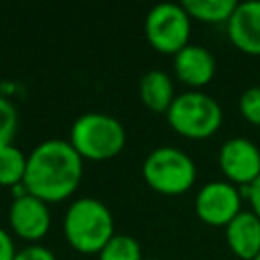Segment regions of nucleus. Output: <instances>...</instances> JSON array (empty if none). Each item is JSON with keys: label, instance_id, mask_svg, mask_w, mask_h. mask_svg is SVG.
<instances>
[{"label": "nucleus", "instance_id": "obj_17", "mask_svg": "<svg viewBox=\"0 0 260 260\" xmlns=\"http://www.w3.org/2000/svg\"><path fill=\"white\" fill-rule=\"evenodd\" d=\"M16 130H18V110L10 100L0 98V148L12 144Z\"/></svg>", "mask_w": 260, "mask_h": 260}, {"label": "nucleus", "instance_id": "obj_23", "mask_svg": "<svg viewBox=\"0 0 260 260\" xmlns=\"http://www.w3.org/2000/svg\"><path fill=\"white\" fill-rule=\"evenodd\" d=\"M256 260H260V254H258V256H256Z\"/></svg>", "mask_w": 260, "mask_h": 260}, {"label": "nucleus", "instance_id": "obj_19", "mask_svg": "<svg viewBox=\"0 0 260 260\" xmlns=\"http://www.w3.org/2000/svg\"><path fill=\"white\" fill-rule=\"evenodd\" d=\"M14 260H57L55 254L43 246V244H28L20 250H16Z\"/></svg>", "mask_w": 260, "mask_h": 260}, {"label": "nucleus", "instance_id": "obj_11", "mask_svg": "<svg viewBox=\"0 0 260 260\" xmlns=\"http://www.w3.org/2000/svg\"><path fill=\"white\" fill-rule=\"evenodd\" d=\"M173 69L179 81L191 87L207 85L215 75V57L203 45H185L179 53H175Z\"/></svg>", "mask_w": 260, "mask_h": 260}, {"label": "nucleus", "instance_id": "obj_3", "mask_svg": "<svg viewBox=\"0 0 260 260\" xmlns=\"http://www.w3.org/2000/svg\"><path fill=\"white\" fill-rule=\"evenodd\" d=\"M69 142L81 158L106 160L122 152L126 144V130L124 124L110 114L85 112L73 120Z\"/></svg>", "mask_w": 260, "mask_h": 260}, {"label": "nucleus", "instance_id": "obj_15", "mask_svg": "<svg viewBox=\"0 0 260 260\" xmlns=\"http://www.w3.org/2000/svg\"><path fill=\"white\" fill-rule=\"evenodd\" d=\"M26 158H28V154H24L14 144L0 148V185L2 187L12 189L24 181Z\"/></svg>", "mask_w": 260, "mask_h": 260}, {"label": "nucleus", "instance_id": "obj_14", "mask_svg": "<svg viewBox=\"0 0 260 260\" xmlns=\"http://www.w3.org/2000/svg\"><path fill=\"white\" fill-rule=\"evenodd\" d=\"M181 4L191 18L213 24L228 22L238 6L236 0H183Z\"/></svg>", "mask_w": 260, "mask_h": 260}, {"label": "nucleus", "instance_id": "obj_5", "mask_svg": "<svg viewBox=\"0 0 260 260\" xmlns=\"http://www.w3.org/2000/svg\"><path fill=\"white\" fill-rule=\"evenodd\" d=\"M142 177L148 187L162 195H181L193 187L197 167L185 150L175 146H156L142 162Z\"/></svg>", "mask_w": 260, "mask_h": 260}, {"label": "nucleus", "instance_id": "obj_7", "mask_svg": "<svg viewBox=\"0 0 260 260\" xmlns=\"http://www.w3.org/2000/svg\"><path fill=\"white\" fill-rule=\"evenodd\" d=\"M195 213L209 225H228L242 211V191L230 181H209L195 195Z\"/></svg>", "mask_w": 260, "mask_h": 260}, {"label": "nucleus", "instance_id": "obj_18", "mask_svg": "<svg viewBox=\"0 0 260 260\" xmlns=\"http://www.w3.org/2000/svg\"><path fill=\"white\" fill-rule=\"evenodd\" d=\"M238 108H240V114L250 124L260 126V85H252L244 89L238 100Z\"/></svg>", "mask_w": 260, "mask_h": 260}, {"label": "nucleus", "instance_id": "obj_16", "mask_svg": "<svg viewBox=\"0 0 260 260\" xmlns=\"http://www.w3.org/2000/svg\"><path fill=\"white\" fill-rule=\"evenodd\" d=\"M100 260H144L136 238L128 234H114V238L100 250Z\"/></svg>", "mask_w": 260, "mask_h": 260}, {"label": "nucleus", "instance_id": "obj_10", "mask_svg": "<svg viewBox=\"0 0 260 260\" xmlns=\"http://www.w3.org/2000/svg\"><path fill=\"white\" fill-rule=\"evenodd\" d=\"M225 26L236 49L248 55H260V0L238 2Z\"/></svg>", "mask_w": 260, "mask_h": 260}, {"label": "nucleus", "instance_id": "obj_13", "mask_svg": "<svg viewBox=\"0 0 260 260\" xmlns=\"http://www.w3.org/2000/svg\"><path fill=\"white\" fill-rule=\"evenodd\" d=\"M138 93L142 104L152 112H165L171 108L175 100L173 79L162 69H150L138 81Z\"/></svg>", "mask_w": 260, "mask_h": 260}, {"label": "nucleus", "instance_id": "obj_22", "mask_svg": "<svg viewBox=\"0 0 260 260\" xmlns=\"http://www.w3.org/2000/svg\"><path fill=\"white\" fill-rule=\"evenodd\" d=\"M144 260H160V258H144Z\"/></svg>", "mask_w": 260, "mask_h": 260}, {"label": "nucleus", "instance_id": "obj_2", "mask_svg": "<svg viewBox=\"0 0 260 260\" xmlns=\"http://www.w3.org/2000/svg\"><path fill=\"white\" fill-rule=\"evenodd\" d=\"M63 234L71 248L81 254H100L114 238V215L110 207L95 197L75 199L63 217Z\"/></svg>", "mask_w": 260, "mask_h": 260}, {"label": "nucleus", "instance_id": "obj_6", "mask_svg": "<svg viewBox=\"0 0 260 260\" xmlns=\"http://www.w3.org/2000/svg\"><path fill=\"white\" fill-rule=\"evenodd\" d=\"M144 35L152 49L158 53L175 55L189 45L191 16L177 2L154 4L144 18Z\"/></svg>", "mask_w": 260, "mask_h": 260}, {"label": "nucleus", "instance_id": "obj_12", "mask_svg": "<svg viewBox=\"0 0 260 260\" xmlns=\"http://www.w3.org/2000/svg\"><path fill=\"white\" fill-rule=\"evenodd\" d=\"M225 242L238 258L256 260L260 254V219L252 209L240 211L225 225Z\"/></svg>", "mask_w": 260, "mask_h": 260}, {"label": "nucleus", "instance_id": "obj_8", "mask_svg": "<svg viewBox=\"0 0 260 260\" xmlns=\"http://www.w3.org/2000/svg\"><path fill=\"white\" fill-rule=\"evenodd\" d=\"M221 173L236 187H248L260 177V148L246 136L228 138L217 154Z\"/></svg>", "mask_w": 260, "mask_h": 260}, {"label": "nucleus", "instance_id": "obj_4", "mask_svg": "<svg viewBox=\"0 0 260 260\" xmlns=\"http://www.w3.org/2000/svg\"><path fill=\"white\" fill-rule=\"evenodd\" d=\"M223 120L221 106L209 93L199 89L183 91L175 95L171 108L167 110V122L171 128L187 138H209L213 136Z\"/></svg>", "mask_w": 260, "mask_h": 260}, {"label": "nucleus", "instance_id": "obj_20", "mask_svg": "<svg viewBox=\"0 0 260 260\" xmlns=\"http://www.w3.org/2000/svg\"><path fill=\"white\" fill-rule=\"evenodd\" d=\"M242 193H246V197L250 199V205H252V211L256 213V217L260 219V177L252 183V185H248V187H242L240 189Z\"/></svg>", "mask_w": 260, "mask_h": 260}, {"label": "nucleus", "instance_id": "obj_21", "mask_svg": "<svg viewBox=\"0 0 260 260\" xmlns=\"http://www.w3.org/2000/svg\"><path fill=\"white\" fill-rule=\"evenodd\" d=\"M14 254H16V248L10 234L4 228H0V260H14Z\"/></svg>", "mask_w": 260, "mask_h": 260}, {"label": "nucleus", "instance_id": "obj_1", "mask_svg": "<svg viewBox=\"0 0 260 260\" xmlns=\"http://www.w3.org/2000/svg\"><path fill=\"white\" fill-rule=\"evenodd\" d=\"M83 177V158L69 140L49 138L37 144L26 158L24 187L45 203L63 201L75 193Z\"/></svg>", "mask_w": 260, "mask_h": 260}, {"label": "nucleus", "instance_id": "obj_9", "mask_svg": "<svg viewBox=\"0 0 260 260\" xmlns=\"http://www.w3.org/2000/svg\"><path fill=\"white\" fill-rule=\"evenodd\" d=\"M8 223H10L12 232L16 236H20L22 240L37 242L51 228L49 205L30 193L14 197L10 203V209H8Z\"/></svg>", "mask_w": 260, "mask_h": 260}]
</instances>
